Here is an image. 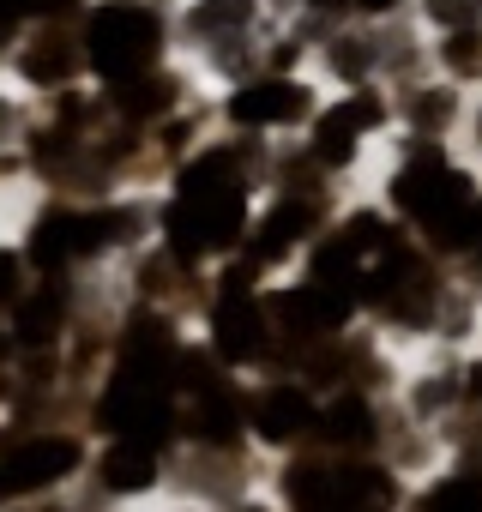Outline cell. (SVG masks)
Here are the masks:
<instances>
[{
    "label": "cell",
    "instance_id": "6da1fadb",
    "mask_svg": "<svg viewBox=\"0 0 482 512\" xmlns=\"http://www.w3.org/2000/svg\"><path fill=\"white\" fill-rule=\"evenodd\" d=\"M241 181L229 175V157H205L181 175V193L169 205V247L175 253H211V247H229L241 235Z\"/></svg>",
    "mask_w": 482,
    "mask_h": 512
},
{
    "label": "cell",
    "instance_id": "7a4b0ae2",
    "mask_svg": "<svg viewBox=\"0 0 482 512\" xmlns=\"http://www.w3.org/2000/svg\"><path fill=\"white\" fill-rule=\"evenodd\" d=\"M290 506L296 512H386L392 506V488L380 470H290Z\"/></svg>",
    "mask_w": 482,
    "mask_h": 512
},
{
    "label": "cell",
    "instance_id": "3957f363",
    "mask_svg": "<svg viewBox=\"0 0 482 512\" xmlns=\"http://www.w3.org/2000/svg\"><path fill=\"white\" fill-rule=\"evenodd\" d=\"M103 422L127 440V446H145L169 428V392L157 380L151 362H127V374L115 380V392L103 398Z\"/></svg>",
    "mask_w": 482,
    "mask_h": 512
},
{
    "label": "cell",
    "instance_id": "277c9868",
    "mask_svg": "<svg viewBox=\"0 0 482 512\" xmlns=\"http://www.w3.org/2000/svg\"><path fill=\"white\" fill-rule=\"evenodd\" d=\"M157 49V19L145 7H103L97 25H91V61L109 73V79H133Z\"/></svg>",
    "mask_w": 482,
    "mask_h": 512
},
{
    "label": "cell",
    "instance_id": "5b68a950",
    "mask_svg": "<svg viewBox=\"0 0 482 512\" xmlns=\"http://www.w3.org/2000/svg\"><path fill=\"white\" fill-rule=\"evenodd\" d=\"M79 464L73 440H25L7 464H0V494H25V488H49L55 476H67Z\"/></svg>",
    "mask_w": 482,
    "mask_h": 512
},
{
    "label": "cell",
    "instance_id": "8992f818",
    "mask_svg": "<svg viewBox=\"0 0 482 512\" xmlns=\"http://www.w3.org/2000/svg\"><path fill=\"white\" fill-rule=\"evenodd\" d=\"M217 350L229 362H248L260 350V308L248 302V278H229V296L217 308Z\"/></svg>",
    "mask_w": 482,
    "mask_h": 512
},
{
    "label": "cell",
    "instance_id": "52a82bcc",
    "mask_svg": "<svg viewBox=\"0 0 482 512\" xmlns=\"http://www.w3.org/2000/svg\"><path fill=\"white\" fill-rule=\"evenodd\" d=\"M302 109H308V97H302V85H290V79L248 85V91L229 103V115H235V121H248V127H260V121H296Z\"/></svg>",
    "mask_w": 482,
    "mask_h": 512
},
{
    "label": "cell",
    "instance_id": "ba28073f",
    "mask_svg": "<svg viewBox=\"0 0 482 512\" xmlns=\"http://www.w3.org/2000/svg\"><path fill=\"white\" fill-rule=\"evenodd\" d=\"M374 121H380V103H374V97H350V103H338V109L320 121V139H314L320 157H326V163H344L350 145H356V133L374 127Z\"/></svg>",
    "mask_w": 482,
    "mask_h": 512
},
{
    "label": "cell",
    "instance_id": "9c48e42d",
    "mask_svg": "<svg viewBox=\"0 0 482 512\" xmlns=\"http://www.w3.org/2000/svg\"><path fill=\"white\" fill-rule=\"evenodd\" d=\"M254 422H260V434H266V440H296V434L314 422V404H308L296 386H278V392H266V398H260Z\"/></svg>",
    "mask_w": 482,
    "mask_h": 512
},
{
    "label": "cell",
    "instance_id": "30bf717a",
    "mask_svg": "<svg viewBox=\"0 0 482 512\" xmlns=\"http://www.w3.org/2000/svg\"><path fill=\"white\" fill-rule=\"evenodd\" d=\"M151 476H157V464H151V452L145 446H115L109 458H103V482L115 488V494H139V488H151Z\"/></svg>",
    "mask_w": 482,
    "mask_h": 512
},
{
    "label": "cell",
    "instance_id": "8fae6325",
    "mask_svg": "<svg viewBox=\"0 0 482 512\" xmlns=\"http://www.w3.org/2000/svg\"><path fill=\"white\" fill-rule=\"evenodd\" d=\"M326 434H332L338 446H362V440L374 434V416H368V404H356V398L332 404V410H326Z\"/></svg>",
    "mask_w": 482,
    "mask_h": 512
},
{
    "label": "cell",
    "instance_id": "7c38bea8",
    "mask_svg": "<svg viewBox=\"0 0 482 512\" xmlns=\"http://www.w3.org/2000/svg\"><path fill=\"white\" fill-rule=\"evenodd\" d=\"M428 512H482V476H446L428 494Z\"/></svg>",
    "mask_w": 482,
    "mask_h": 512
},
{
    "label": "cell",
    "instance_id": "4fadbf2b",
    "mask_svg": "<svg viewBox=\"0 0 482 512\" xmlns=\"http://www.w3.org/2000/svg\"><path fill=\"white\" fill-rule=\"evenodd\" d=\"M302 229H308V211L284 205V211H278V217L266 223V235H260V253H266V260H278V253H284V247H290V241H296Z\"/></svg>",
    "mask_w": 482,
    "mask_h": 512
},
{
    "label": "cell",
    "instance_id": "5bb4252c",
    "mask_svg": "<svg viewBox=\"0 0 482 512\" xmlns=\"http://www.w3.org/2000/svg\"><path fill=\"white\" fill-rule=\"evenodd\" d=\"M248 13H254V0H199V7H193V25H199V31H217V25H241Z\"/></svg>",
    "mask_w": 482,
    "mask_h": 512
},
{
    "label": "cell",
    "instance_id": "9a60e30c",
    "mask_svg": "<svg viewBox=\"0 0 482 512\" xmlns=\"http://www.w3.org/2000/svg\"><path fill=\"white\" fill-rule=\"evenodd\" d=\"M55 296H31L25 308H19V338H31V344H43L49 332H55Z\"/></svg>",
    "mask_w": 482,
    "mask_h": 512
},
{
    "label": "cell",
    "instance_id": "2e32d148",
    "mask_svg": "<svg viewBox=\"0 0 482 512\" xmlns=\"http://www.w3.org/2000/svg\"><path fill=\"white\" fill-rule=\"evenodd\" d=\"M61 73H67V49H49V43H43V49L25 55V79L49 85V79H61Z\"/></svg>",
    "mask_w": 482,
    "mask_h": 512
},
{
    "label": "cell",
    "instance_id": "e0dca14e",
    "mask_svg": "<svg viewBox=\"0 0 482 512\" xmlns=\"http://www.w3.org/2000/svg\"><path fill=\"white\" fill-rule=\"evenodd\" d=\"M446 61H452L458 73H482V37H476V31L452 37V43H446Z\"/></svg>",
    "mask_w": 482,
    "mask_h": 512
},
{
    "label": "cell",
    "instance_id": "ac0fdd59",
    "mask_svg": "<svg viewBox=\"0 0 482 512\" xmlns=\"http://www.w3.org/2000/svg\"><path fill=\"white\" fill-rule=\"evenodd\" d=\"M428 13H434L440 25H470V19L482 13V0H428Z\"/></svg>",
    "mask_w": 482,
    "mask_h": 512
},
{
    "label": "cell",
    "instance_id": "d6986e66",
    "mask_svg": "<svg viewBox=\"0 0 482 512\" xmlns=\"http://www.w3.org/2000/svg\"><path fill=\"white\" fill-rule=\"evenodd\" d=\"M121 103H127L133 115H145V109H163V103H169V85H133Z\"/></svg>",
    "mask_w": 482,
    "mask_h": 512
},
{
    "label": "cell",
    "instance_id": "ffe728a7",
    "mask_svg": "<svg viewBox=\"0 0 482 512\" xmlns=\"http://www.w3.org/2000/svg\"><path fill=\"white\" fill-rule=\"evenodd\" d=\"M13 284H19V260L0 253V302H13Z\"/></svg>",
    "mask_w": 482,
    "mask_h": 512
},
{
    "label": "cell",
    "instance_id": "44dd1931",
    "mask_svg": "<svg viewBox=\"0 0 482 512\" xmlns=\"http://www.w3.org/2000/svg\"><path fill=\"white\" fill-rule=\"evenodd\" d=\"M13 25H19V7H13V0H0V37H13Z\"/></svg>",
    "mask_w": 482,
    "mask_h": 512
},
{
    "label": "cell",
    "instance_id": "7402d4cb",
    "mask_svg": "<svg viewBox=\"0 0 482 512\" xmlns=\"http://www.w3.org/2000/svg\"><path fill=\"white\" fill-rule=\"evenodd\" d=\"M13 7H19V19H25V13H55L61 0H13Z\"/></svg>",
    "mask_w": 482,
    "mask_h": 512
},
{
    "label": "cell",
    "instance_id": "603a6c76",
    "mask_svg": "<svg viewBox=\"0 0 482 512\" xmlns=\"http://www.w3.org/2000/svg\"><path fill=\"white\" fill-rule=\"evenodd\" d=\"M356 7H368V13H380V7H392V0H356Z\"/></svg>",
    "mask_w": 482,
    "mask_h": 512
},
{
    "label": "cell",
    "instance_id": "cb8c5ba5",
    "mask_svg": "<svg viewBox=\"0 0 482 512\" xmlns=\"http://www.w3.org/2000/svg\"><path fill=\"white\" fill-rule=\"evenodd\" d=\"M7 121H13V109H7V103H0V133H7Z\"/></svg>",
    "mask_w": 482,
    "mask_h": 512
}]
</instances>
